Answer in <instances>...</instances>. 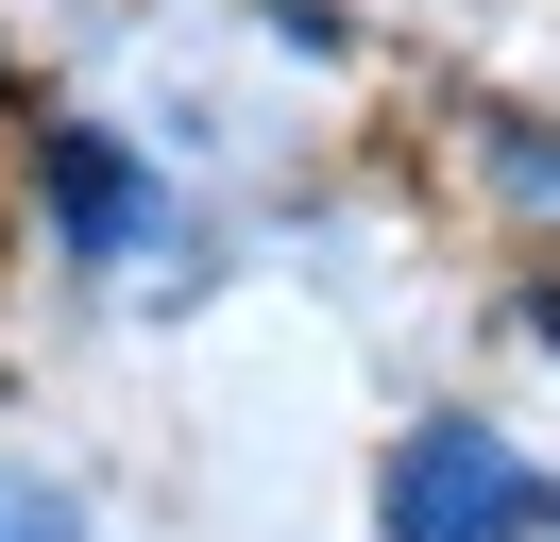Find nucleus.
<instances>
[{"label":"nucleus","instance_id":"nucleus-3","mask_svg":"<svg viewBox=\"0 0 560 542\" xmlns=\"http://www.w3.org/2000/svg\"><path fill=\"white\" fill-rule=\"evenodd\" d=\"M0 542H85V492H51V474H0Z\"/></svg>","mask_w":560,"mask_h":542},{"label":"nucleus","instance_id":"nucleus-2","mask_svg":"<svg viewBox=\"0 0 560 542\" xmlns=\"http://www.w3.org/2000/svg\"><path fill=\"white\" fill-rule=\"evenodd\" d=\"M35 169H51V221H69V255H85V271H119V255L153 237V169L119 153V136L51 119V136H35Z\"/></svg>","mask_w":560,"mask_h":542},{"label":"nucleus","instance_id":"nucleus-1","mask_svg":"<svg viewBox=\"0 0 560 542\" xmlns=\"http://www.w3.org/2000/svg\"><path fill=\"white\" fill-rule=\"evenodd\" d=\"M526 526H544V474L476 406H424V440L390 458V542H526Z\"/></svg>","mask_w":560,"mask_h":542}]
</instances>
